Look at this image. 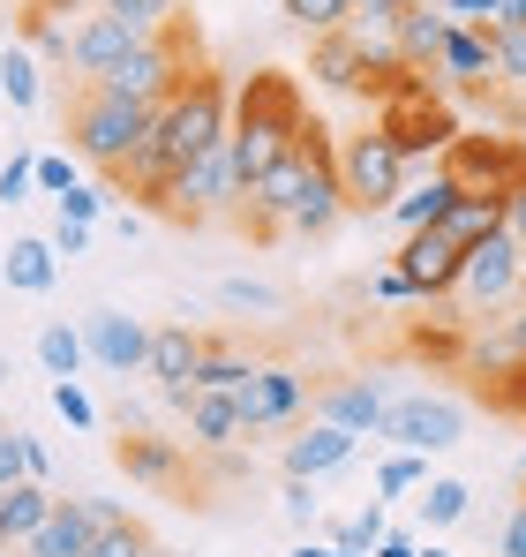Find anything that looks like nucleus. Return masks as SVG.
I'll return each mask as SVG.
<instances>
[{
	"label": "nucleus",
	"mask_w": 526,
	"mask_h": 557,
	"mask_svg": "<svg viewBox=\"0 0 526 557\" xmlns=\"http://www.w3.org/2000/svg\"><path fill=\"white\" fill-rule=\"evenodd\" d=\"M497 91L526 98V30H497Z\"/></svg>",
	"instance_id": "58836bf2"
},
{
	"label": "nucleus",
	"mask_w": 526,
	"mask_h": 557,
	"mask_svg": "<svg viewBox=\"0 0 526 557\" xmlns=\"http://www.w3.org/2000/svg\"><path fill=\"white\" fill-rule=\"evenodd\" d=\"M23 46H30L38 61H53V69L76 76V8H61V0H23Z\"/></svg>",
	"instance_id": "a211bd4d"
},
{
	"label": "nucleus",
	"mask_w": 526,
	"mask_h": 557,
	"mask_svg": "<svg viewBox=\"0 0 526 557\" xmlns=\"http://www.w3.org/2000/svg\"><path fill=\"white\" fill-rule=\"evenodd\" d=\"M309 407V376L301 370H278V362H263L241 392H234V414H241V437H263V430H286L293 414Z\"/></svg>",
	"instance_id": "9b49d317"
},
{
	"label": "nucleus",
	"mask_w": 526,
	"mask_h": 557,
	"mask_svg": "<svg viewBox=\"0 0 526 557\" xmlns=\"http://www.w3.org/2000/svg\"><path fill=\"white\" fill-rule=\"evenodd\" d=\"M519 257H526V242L512 234V226H504V234H489V242H474V249H466V264H459L451 301H459V309H474V317H512V309L526 301Z\"/></svg>",
	"instance_id": "423d86ee"
},
{
	"label": "nucleus",
	"mask_w": 526,
	"mask_h": 557,
	"mask_svg": "<svg viewBox=\"0 0 526 557\" xmlns=\"http://www.w3.org/2000/svg\"><path fill=\"white\" fill-rule=\"evenodd\" d=\"M422 482H429L422 453H391V460L376 467V497H406V490H422Z\"/></svg>",
	"instance_id": "e433bc0d"
},
{
	"label": "nucleus",
	"mask_w": 526,
	"mask_h": 557,
	"mask_svg": "<svg viewBox=\"0 0 526 557\" xmlns=\"http://www.w3.org/2000/svg\"><path fill=\"white\" fill-rule=\"evenodd\" d=\"M256 370L263 362H249L234 339H211V347H203V370H196V392H241Z\"/></svg>",
	"instance_id": "2f4dec72"
},
{
	"label": "nucleus",
	"mask_w": 526,
	"mask_h": 557,
	"mask_svg": "<svg viewBox=\"0 0 526 557\" xmlns=\"http://www.w3.org/2000/svg\"><path fill=\"white\" fill-rule=\"evenodd\" d=\"M459 196H466V188L451 182V174H443V159H437V174H429V182H414L399 203H391V211H384V219H391V226H399V242H406V234H429V226H443Z\"/></svg>",
	"instance_id": "aec40b11"
},
{
	"label": "nucleus",
	"mask_w": 526,
	"mask_h": 557,
	"mask_svg": "<svg viewBox=\"0 0 526 557\" xmlns=\"http://www.w3.org/2000/svg\"><path fill=\"white\" fill-rule=\"evenodd\" d=\"M203 332H188V324H151V362H143V376L166 392V384H196V370H203Z\"/></svg>",
	"instance_id": "412c9836"
},
{
	"label": "nucleus",
	"mask_w": 526,
	"mask_h": 557,
	"mask_svg": "<svg viewBox=\"0 0 526 557\" xmlns=\"http://www.w3.org/2000/svg\"><path fill=\"white\" fill-rule=\"evenodd\" d=\"M159 543L143 535V520H128V528H113V535H98V550L90 557H151Z\"/></svg>",
	"instance_id": "37998d69"
},
{
	"label": "nucleus",
	"mask_w": 526,
	"mask_h": 557,
	"mask_svg": "<svg viewBox=\"0 0 526 557\" xmlns=\"http://www.w3.org/2000/svg\"><path fill=\"white\" fill-rule=\"evenodd\" d=\"M309 76H316L324 91H353V84H368V61H361V46L339 30V38H316V46H309Z\"/></svg>",
	"instance_id": "cd10ccee"
},
{
	"label": "nucleus",
	"mask_w": 526,
	"mask_h": 557,
	"mask_svg": "<svg viewBox=\"0 0 526 557\" xmlns=\"http://www.w3.org/2000/svg\"><path fill=\"white\" fill-rule=\"evenodd\" d=\"M38 362H46L53 384H61V376H84V362H90L84 324H46V332H38Z\"/></svg>",
	"instance_id": "7c9ffc66"
},
{
	"label": "nucleus",
	"mask_w": 526,
	"mask_h": 557,
	"mask_svg": "<svg viewBox=\"0 0 526 557\" xmlns=\"http://www.w3.org/2000/svg\"><path fill=\"white\" fill-rule=\"evenodd\" d=\"M353 453H361V437H353V430L309 422L301 437H286V474H301V482H324V474H339Z\"/></svg>",
	"instance_id": "f3484780"
},
{
	"label": "nucleus",
	"mask_w": 526,
	"mask_h": 557,
	"mask_svg": "<svg viewBox=\"0 0 526 557\" xmlns=\"http://www.w3.org/2000/svg\"><path fill=\"white\" fill-rule=\"evenodd\" d=\"M324 151H331V144H324V128L309 121V128H301V144H293V151H286V159L249 188V211H241V219H249V234H256V242H271V234H286V226H293V211H301V196H309V182H316V159H324Z\"/></svg>",
	"instance_id": "0eeeda50"
},
{
	"label": "nucleus",
	"mask_w": 526,
	"mask_h": 557,
	"mask_svg": "<svg viewBox=\"0 0 526 557\" xmlns=\"http://www.w3.org/2000/svg\"><path fill=\"white\" fill-rule=\"evenodd\" d=\"M459 264H466V249H459L443 226H429V234H406V242H399V272L414 278V294H422V301H451Z\"/></svg>",
	"instance_id": "4468645a"
},
{
	"label": "nucleus",
	"mask_w": 526,
	"mask_h": 557,
	"mask_svg": "<svg viewBox=\"0 0 526 557\" xmlns=\"http://www.w3.org/2000/svg\"><path fill=\"white\" fill-rule=\"evenodd\" d=\"M0 272H8L15 294H53V278H61V249H53L46 234H23V242H8Z\"/></svg>",
	"instance_id": "bb28decb"
},
{
	"label": "nucleus",
	"mask_w": 526,
	"mask_h": 557,
	"mask_svg": "<svg viewBox=\"0 0 526 557\" xmlns=\"http://www.w3.org/2000/svg\"><path fill=\"white\" fill-rule=\"evenodd\" d=\"M437 84H451V91H497V38L451 23V38L437 53Z\"/></svg>",
	"instance_id": "dca6fc26"
},
{
	"label": "nucleus",
	"mask_w": 526,
	"mask_h": 557,
	"mask_svg": "<svg viewBox=\"0 0 526 557\" xmlns=\"http://www.w3.org/2000/svg\"><path fill=\"white\" fill-rule=\"evenodd\" d=\"M384 535H391V512H384V497H368L353 520H339V528H331V543H339L347 557H376V543H384Z\"/></svg>",
	"instance_id": "72a5a7b5"
},
{
	"label": "nucleus",
	"mask_w": 526,
	"mask_h": 557,
	"mask_svg": "<svg viewBox=\"0 0 526 557\" xmlns=\"http://www.w3.org/2000/svg\"><path fill=\"white\" fill-rule=\"evenodd\" d=\"M376 301H422V294H414V278L391 264V272H376Z\"/></svg>",
	"instance_id": "8fccbe9b"
},
{
	"label": "nucleus",
	"mask_w": 526,
	"mask_h": 557,
	"mask_svg": "<svg viewBox=\"0 0 526 557\" xmlns=\"http://www.w3.org/2000/svg\"><path fill=\"white\" fill-rule=\"evenodd\" d=\"M90 550H98V528H90L84 497H61V505H53V520L23 543V557H90Z\"/></svg>",
	"instance_id": "b1692460"
},
{
	"label": "nucleus",
	"mask_w": 526,
	"mask_h": 557,
	"mask_svg": "<svg viewBox=\"0 0 526 557\" xmlns=\"http://www.w3.org/2000/svg\"><path fill=\"white\" fill-rule=\"evenodd\" d=\"M278 512H286L293 528H316V520H324V497H316V482L286 474V490H278Z\"/></svg>",
	"instance_id": "a19ab883"
},
{
	"label": "nucleus",
	"mask_w": 526,
	"mask_h": 557,
	"mask_svg": "<svg viewBox=\"0 0 526 557\" xmlns=\"http://www.w3.org/2000/svg\"><path fill=\"white\" fill-rule=\"evenodd\" d=\"M414 505H422V528H459V520H466V505H474V490H466L459 474H429Z\"/></svg>",
	"instance_id": "473e14b6"
},
{
	"label": "nucleus",
	"mask_w": 526,
	"mask_h": 557,
	"mask_svg": "<svg viewBox=\"0 0 526 557\" xmlns=\"http://www.w3.org/2000/svg\"><path fill=\"white\" fill-rule=\"evenodd\" d=\"M53 414H61V422H68V430H98V399H90L84 384H76V376H61V384H53Z\"/></svg>",
	"instance_id": "4c0bfd02"
},
{
	"label": "nucleus",
	"mask_w": 526,
	"mask_h": 557,
	"mask_svg": "<svg viewBox=\"0 0 526 557\" xmlns=\"http://www.w3.org/2000/svg\"><path fill=\"white\" fill-rule=\"evenodd\" d=\"M46 242H53L61 257H84V249H90V226H84V219H53V234H46Z\"/></svg>",
	"instance_id": "09e8293b"
},
{
	"label": "nucleus",
	"mask_w": 526,
	"mask_h": 557,
	"mask_svg": "<svg viewBox=\"0 0 526 557\" xmlns=\"http://www.w3.org/2000/svg\"><path fill=\"white\" fill-rule=\"evenodd\" d=\"M159 211L180 219V226H203V219H234V211H249V182H241V166H234V128H226V144H211L203 159H188L174 182H166Z\"/></svg>",
	"instance_id": "39448f33"
},
{
	"label": "nucleus",
	"mask_w": 526,
	"mask_h": 557,
	"mask_svg": "<svg viewBox=\"0 0 526 557\" xmlns=\"http://www.w3.org/2000/svg\"><path fill=\"white\" fill-rule=\"evenodd\" d=\"M443 38H451V15H443L437 0H422V8H399V61H406V69H437Z\"/></svg>",
	"instance_id": "a878e982"
},
{
	"label": "nucleus",
	"mask_w": 526,
	"mask_h": 557,
	"mask_svg": "<svg viewBox=\"0 0 526 557\" xmlns=\"http://www.w3.org/2000/svg\"><path fill=\"white\" fill-rule=\"evenodd\" d=\"M504 339H512V355H519V370H526V301L504 317Z\"/></svg>",
	"instance_id": "5fc2aeb1"
},
{
	"label": "nucleus",
	"mask_w": 526,
	"mask_h": 557,
	"mask_svg": "<svg viewBox=\"0 0 526 557\" xmlns=\"http://www.w3.org/2000/svg\"><path fill=\"white\" fill-rule=\"evenodd\" d=\"M301 98H293V76H249V91L234 98V166L241 182L256 188L293 144H301Z\"/></svg>",
	"instance_id": "f257e3e1"
},
{
	"label": "nucleus",
	"mask_w": 526,
	"mask_h": 557,
	"mask_svg": "<svg viewBox=\"0 0 526 557\" xmlns=\"http://www.w3.org/2000/svg\"><path fill=\"white\" fill-rule=\"evenodd\" d=\"M278 15L293 30H309V38H339L353 23V0H278Z\"/></svg>",
	"instance_id": "f704fd0d"
},
{
	"label": "nucleus",
	"mask_w": 526,
	"mask_h": 557,
	"mask_svg": "<svg viewBox=\"0 0 526 557\" xmlns=\"http://www.w3.org/2000/svg\"><path fill=\"white\" fill-rule=\"evenodd\" d=\"M151 121H159V106H128V98H105V91H76L68 106V136H76V151H84L90 166H105V174H128V159L143 151V136H151Z\"/></svg>",
	"instance_id": "7ed1b4c3"
},
{
	"label": "nucleus",
	"mask_w": 526,
	"mask_h": 557,
	"mask_svg": "<svg viewBox=\"0 0 526 557\" xmlns=\"http://www.w3.org/2000/svg\"><path fill=\"white\" fill-rule=\"evenodd\" d=\"M422 557H451V550H443V543H429V550H422Z\"/></svg>",
	"instance_id": "bf43d9fd"
},
{
	"label": "nucleus",
	"mask_w": 526,
	"mask_h": 557,
	"mask_svg": "<svg viewBox=\"0 0 526 557\" xmlns=\"http://www.w3.org/2000/svg\"><path fill=\"white\" fill-rule=\"evenodd\" d=\"M384 437H391L399 453H451V445L466 437V407H459L451 392H406V399H391Z\"/></svg>",
	"instance_id": "1a4fd4ad"
},
{
	"label": "nucleus",
	"mask_w": 526,
	"mask_h": 557,
	"mask_svg": "<svg viewBox=\"0 0 526 557\" xmlns=\"http://www.w3.org/2000/svg\"><path fill=\"white\" fill-rule=\"evenodd\" d=\"M23 467H30V482H53V453H46L30 430H23Z\"/></svg>",
	"instance_id": "603ef678"
},
{
	"label": "nucleus",
	"mask_w": 526,
	"mask_h": 557,
	"mask_svg": "<svg viewBox=\"0 0 526 557\" xmlns=\"http://www.w3.org/2000/svg\"><path fill=\"white\" fill-rule=\"evenodd\" d=\"M347 219V188H339V151H324L316 159V182H309V196H301V211H293V242H324L331 226Z\"/></svg>",
	"instance_id": "6ab92c4d"
},
{
	"label": "nucleus",
	"mask_w": 526,
	"mask_h": 557,
	"mask_svg": "<svg viewBox=\"0 0 526 557\" xmlns=\"http://www.w3.org/2000/svg\"><path fill=\"white\" fill-rule=\"evenodd\" d=\"M180 422H188V437H180V445H196V453H226V445L241 437V414H234V392H196Z\"/></svg>",
	"instance_id": "393cba45"
},
{
	"label": "nucleus",
	"mask_w": 526,
	"mask_h": 557,
	"mask_svg": "<svg viewBox=\"0 0 526 557\" xmlns=\"http://www.w3.org/2000/svg\"><path fill=\"white\" fill-rule=\"evenodd\" d=\"M443 174L466 188V196H504V188L526 174V151L512 144V136H451Z\"/></svg>",
	"instance_id": "9d476101"
},
{
	"label": "nucleus",
	"mask_w": 526,
	"mask_h": 557,
	"mask_svg": "<svg viewBox=\"0 0 526 557\" xmlns=\"http://www.w3.org/2000/svg\"><path fill=\"white\" fill-rule=\"evenodd\" d=\"M98 211H105V188L76 182L68 196H61V219H84V226H98Z\"/></svg>",
	"instance_id": "de8ad7c7"
},
{
	"label": "nucleus",
	"mask_w": 526,
	"mask_h": 557,
	"mask_svg": "<svg viewBox=\"0 0 526 557\" xmlns=\"http://www.w3.org/2000/svg\"><path fill=\"white\" fill-rule=\"evenodd\" d=\"M504 226H512V234L526 242V174H519L512 188H504Z\"/></svg>",
	"instance_id": "3c124183"
},
{
	"label": "nucleus",
	"mask_w": 526,
	"mask_h": 557,
	"mask_svg": "<svg viewBox=\"0 0 526 557\" xmlns=\"http://www.w3.org/2000/svg\"><path fill=\"white\" fill-rule=\"evenodd\" d=\"M121 467H128V482L174 490V482H188V445H180V437H151V430H136V437H121Z\"/></svg>",
	"instance_id": "4be33fe9"
},
{
	"label": "nucleus",
	"mask_w": 526,
	"mask_h": 557,
	"mask_svg": "<svg viewBox=\"0 0 526 557\" xmlns=\"http://www.w3.org/2000/svg\"><path fill=\"white\" fill-rule=\"evenodd\" d=\"M519 278H526V257H519Z\"/></svg>",
	"instance_id": "680f3d73"
},
{
	"label": "nucleus",
	"mask_w": 526,
	"mask_h": 557,
	"mask_svg": "<svg viewBox=\"0 0 526 557\" xmlns=\"http://www.w3.org/2000/svg\"><path fill=\"white\" fill-rule=\"evenodd\" d=\"M226 128H234V91H226V76H218V69H196V76L159 106L151 144H159V159L180 174L188 159H203L211 144H226Z\"/></svg>",
	"instance_id": "f03ea898"
},
{
	"label": "nucleus",
	"mask_w": 526,
	"mask_h": 557,
	"mask_svg": "<svg viewBox=\"0 0 526 557\" xmlns=\"http://www.w3.org/2000/svg\"><path fill=\"white\" fill-rule=\"evenodd\" d=\"M203 61H196V30H180V23H166L159 38H143L113 76H98L90 91H105V98H128V106H166V98L196 76Z\"/></svg>",
	"instance_id": "20e7f679"
},
{
	"label": "nucleus",
	"mask_w": 526,
	"mask_h": 557,
	"mask_svg": "<svg viewBox=\"0 0 526 557\" xmlns=\"http://www.w3.org/2000/svg\"><path fill=\"white\" fill-rule=\"evenodd\" d=\"M0 91L15 113H30L38 98H46V61L30 53V46H0Z\"/></svg>",
	"instance_id": "c85d7f7f"
},
{
	"label": "nucleus",
	"mask_w": 526,
	"mask_h": 557,
	"mask_svg": "<svg viewBox=\"0 0 526 557\" xmlns=\"http://www.w3.org/2000/svg\"><path fill=\"white\" fill-rule=\"evenodd\" d=\"M316 422L353 430V437H384V422H391V392H384L376 376H339V384L316 392Z\"/></svg>",
	"instance_id": "ddd939ff"
},
{
	"label": "nucleus",
	"mask_w": 526,
	"mask_h": 557,
	"mask_svg": "<svg viewBox=\"0 0 526 557\" xmlns=\"http://www.w3.org/2000/svg\"><path fill=\"white\" fill-rule=\"evenodd\" d=\"M339 188L347 211H391L406 196V151L391 144V128H361L339 144Z\"/></svg>",
	"instance_id": "6e6552de"
},
{
	"label": "nucleus",
	"mask_w": 526,
	"mask_h": 557,
	"mask_svg": "<svg viewBox=\"0 0 526 557\" xmlns=\"http://www.w3.org/2000/svg\"><path fill=\"white\" fill-rule=\"evenodd\" d=\"M136 46H143L136 23H121V15H105V8H84V15H76V76H84V84L113 76Z\"/></svg>",
	"instance_id": "2eb2a0df"
},
{
	"label": "nucleus",
	"mask_w": 526,
	"mask_h": 557,
	"mask_svg": "<svg viewBox=\"0 0 526 557\" xmlns=\"http://www.w3.org/2000/svg\"><path fill=\"white\" fill-rule=\"evenodd\" d=\"M105 15H121V23H136L143 38H159L166 23H180V0H105Z\"/></svg>",
	"instance_id": "c9c22d12"
},
{
	"label": "nucleus",
	"mask_w": 526,
	"mask_h": 557,
	"mask_svg": "<svg viewBox=\"0 0 526 557\" xmlns=\"http://www.w3.org/2000/svg\"><path fill=\"white\" fill-rule=\"evenodd\" d=\"M443 234H451L459 249H474V242L504 234V196H459V203H451V219H443Z\"/></svg>",
	"instance_id": "c756f323"
},
{
	"label": "nucleus",
	"mask_w": 526,
	"mask_h": 557,
	"mask_svg": "<svg viewBox=\"0 0 526 557\" xmlns=\"http://www.w3.org/2000/svg\"><path fill=\"white\" fill-rule=\"evenodd\" d=\"M376 557H422V543H414V535H399V528H391V535H384V543H376Z\"/></svg>",
	"instance_id": "6e6d98bb"
},
{
	"label": "nucleus",
	"mask_w": 526,
	"mask_h": 557,
	"mask_svg": "<svg viewBox=\"0 0 526 557\" xmlns=\"http://www.w3.org/2000/svg\"><path fill=\"white\" fill-rule=\"evenodd\" d=\"M286 557H347V550H339V543H293Z\"/></svg>",
	"instance_id": "4d7b16f0"
},
{
	"label": "nucleus",
	"mask_w": 526,
	"mask_h": 557,
	"mask_svg": "<svg viewBox=\"0 0 526 557\" xmlns=\"http://www.w3.org/2000/svg\"><path fill=\"white\" fill-rule=\"evenodd\" d=\"M30 188H38V159H8L0 166V203H23Z\"/></svg>",
	"instance_id": "49530a36"
},
{
	"label": "nucleus",
	"mask_w": 526,
	"mask_h": 557,
	"mask_svg": "<svg viewBox=\"0 0 526 557\" xmlns=\"http://www.w3.org/2000/svg\"><path fill=\"white\" fill-rule=\"evenodd\" d=\"M504 30H526V0H504Z\"/></svg>",
	"instance_id": "13d9d810"
},
{
	"label": "nucleus",
	"mask_w": 526,
	"mask_h": 557,
	"mask_svg": "<svg viewBox=\"0 0 526 557\" xmlns=\"http://www.w3.org/2000/svg\"><path fill=\"white\" fill-rule=\"evenodd\" d=\"M519 474H526V453H519Z\"/></svg>",
	"instance_id": "052dcab7"
},
{
	"label": "nucleus",
	"mask_w": 526,
	"mask_h": 557,
	"mask_svg": "<svg viewBox=\"0 0 526 557\" xmlns=\"http://www.w3.org/2000/svg\"><path fill=\"white\" fill-rule=\"evenodd\" d=\"M15 482H30V467H23V430L0 422V490H15Z\"/></svg>",
	"instance_id": "c03bdc74"
},
{
	"label": "nucleus",
	"mask_w": 526,
	"mask_h": 557,
	"mask_svg": "<svg viewBox=\"0 0 526 557\" xmlns=\"http://www.w3.org/2000/svg\"><path fill=\"white\" fill-rule=\"evenodd\" d=\"M437 8L459 23V30H489V38L504 30V0H437Z\"/></svg>",
	"instance_id": "79ce46f5"
},
{
	"label": "nucleus",
	"mask_w": 526,
	"mask_h": 557,
	"mask_svg": "<svg viewBox=\"0 0 526 557\" xmlns=\"http://www.w3.org/2000/svg\"><path fill=\"white\" fill-rule=\"evenodd\" d=\"M84 339H90V362H98L105 376H143V362H151V324H143V317L90 309V317H84Z\"/></svg>",
	"instance_id": "f8f14e48"
},
{
	"label": "nucleus",
	"mask_w": 526,
	"mask_h": 557,
	"mask_svg": "<svg viewBox=\"0 0 526 557\" xmlns=\"http://www.w3.org/2000/svg\"><path fill=\"white\" fill-rule=\"evenodd\" d=\"M53 482H15V490H0V550H23L46 520H53Z\"/></svg>",
	"instance_id": "5701e85b"
},
{
	"label": "nucleus",
	"mask_w": 526,
	"mask_h": 557,
	"mask_svg": "<svg viewBox=\"0 0 526 557\" xmlns=\"http://www.w3.org/2000/svg\"><path fill=\"white\" fill-rule=\"evenodd\" d=\"M218 294H226V309H256V317H278V309H286V294L263 286V278H226Z\"/></svg>",
	"instance_id": "ea45409f"
},
{
	"label": "nucleus",
	"mask_w": 526,
	"mask_h": 557,
	"mask_svg": "<svg viewBox=\"0 0 526 557\" xmlns=\"http://www.w3.org/2000/svg\"><path fill=\"white\" fill-rule=\"evenodd\" d=\"M504 557H526V497L512 505V520H504Z\"/></svg>",
	"instance_id": "864d4df0"
},
{
	"label": "nucleus",
	"mask_w": 526,
	"mask_h": 557,
	"mask_svg": "<svg viewBox=\"0 0 526 557\" xmlns=\"http://www.w3.org/2000/svg\"><path fill=\"white\" fill-rule=\"evenodd\" d=\"M76 182H84V174H76V159H53V151L38 159V188H46L53 203H61V196H68V188H76Z\"/></svg>",
	"instance_id": "a18cd8bd"
}]
</instances>
